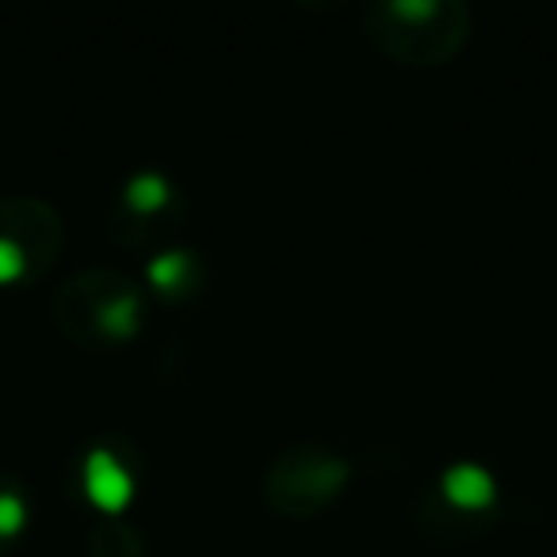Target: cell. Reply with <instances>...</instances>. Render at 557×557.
<instances>
[{"instance_id": "277c9868", "label": "cell", "mask_w": 557, "mask_h": 557, "mask_svg": "<svg viewBox=\"0 0 557 557\" xmlns=\"http://www.w3.org/2000/svg\"><path fill=\"white\" fill-rule=\"evenodd\" d=\"M0 240H9L24 252L27 271L47 268L65 240V225L54 207L39 199H12L0 207Z\"/></svg>"}, {"instance_id": "8992f818", "label": "cell", "mask_w": 557, "mask_h": 557, "mask_svg": "<svg viewBox=\"0 0 557 557\" xmlns=\"http://www.w3.org/2000/svg\"><path fill=\"white\" fill-rule=\"evenodd\" d=\"M88 554L92 557H146L141 534L123 516H103L88 534Z\"/></svg>"}, {"instance_id": "52a82bcc", "label": "cell", "mask_w": 557, "mask_h": 557, "mask_svg": "<svg viewBox=\"0 0 557 557\" xmlns=\"http://www.w3.org/2000/svg\"><path fill=\"white\" fill-rule=\"evenodd\" d=\"M443 493H447V500L458 504V508H485V504L493 500V478H488L481 466L458 462V466H450L447 478H443Z\"/></svg>"}, {"instance_id": "8fae6325", "label": "cell", "mask_w": 557, "mask_h": 557, "mask_svg": "<svg viewBox=\"0 0 557 557\" xmlns=\"http://www.w3.org/2000/svg\"><path fill=\"white\" fill-rule=\"evenodd\" d=\"M24 271H27L24 252H20L16 245H9V240H0V283H12V278H20Z\"/></svg>"}, {"instance_id": "3957f363", "label": "cell", "mask_w": 557, "mask_h": 557, "mask_svg": "<svg viewBox=\"0 0 557 557\" xmlns=\"http://www.w3.org/2000/svg\"><path fill=\"white\" fill-rule=\"evenodd\" d=\"M348 478L351 470L341 455L325 447H295L271 462L263 478V496L278 516L310 519L344 493Z\"/></svg>"}, {"instance_id": "7a4b0ae2", "label": "cell", "mask_w": 557, "mask_h": 557, "mask_svg": "<svg viewBox=\"0 0 557 557\" xmlns=\"http://www.w3.org/2000/svg\"><path fill=\"white\" fill-rule=\"evenodd\" d=\"M54 318L81 344L131 341L138 333L141 298L115 271H81L54 295Z\"/></svg>"}, {"instance_id": "ba28073f", "label": "cell", "mask_w": 557, "mask_h": 557, "mask_svg": "<svg viewBox=\"0 0 557 557\" xmlns=\"http://www.w3.org/2000/svg\"><path fill=\"white\" fill-rule=\"evenodd\" d=\"M123 199L134 214H157V210L169 202V184H164L161 176H153V172H146V176H134L131 184H126Z\"/></svg>"}, {"instance_id": "9c48e42d", "label": "cell", "mask_w": 557, "mask_h": 557, "mask_svg": "<svg viewBox=\"0 0 557 557\" xmlns=\"http://www.w3.org/2000/svg\"><path fill=\"white\" fill-rule=\"evenodd\" d=\"M187 275H191V256L187 252H164L149 263V278H153V287H161L164 295H172L176 287H184Z\"/></svg>"}, {"instance_id": "6da1fadb", "label": "cell", "mask_w": 557, "mask_h": 557, "mask_svg": "<svg viewBox=\"0 0 557 557\" xmlns=\"http://www.w3.org/2000/svg\"><path fill=\"white\" fill-rule=\"evenodd\" d=\"M473 16L458 0H389L363 12V35L379 54L405 65H443L466 47Z\"/></svg>"}, {"instance_id": "30bf717a", "label": "cell", "mask_w": 557, "mask_h": 557, "mask_svg": "<svg viewBox=\"0 0 557 557\" xmlns=\"http://www.w3.org/2000/svg\"><path fill=\"white\" fill-rule=\"evenodd\" d=\"M24 519H27L24 500L16 493H0V539H12L24 527Z\"/></svg>"}, {"instance_id": "5b68a950", "label": "cell", "mask_w": 557, "mask_h": 557, "mask_svg": "<svg viewBox=\"0 0 557 557\" xmlns=\"http://www.w3.org/2000/svg\"><path fill=\"white\" fill-rule=\"evenodd\" d=\"M85 485L103 516H119L126 508V500H131V473L123 470V462L111 450H92L88 455Z\"/></svg>"}]
</instances>
